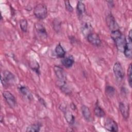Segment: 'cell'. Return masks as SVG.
I'll list each match as a JSON object with an SVG mask.
<instances>
[{"instance_id": "1", "label": "cell", "mask_w": 132, "mask_h": 132, "mask_svg": "<svg viewBox=\"0 0 132 132\" xmlns=\"http://www.w3.org/2000/svg\"><path fill=\"white\" fill-rule=\"evenodd\" d=\"M35 16L39 20H43L47 17V9L44 4H39L34 9Z\"/></svg>"}, {"instance_id": "2", "label": "cell", "mask_w": 132, "mask_h": 132, "mask_svg": "<svg viewBox=\"0 0 132 132\" xmlns=\"http://www.w3.org/2000/svg\"><path fill=\"white\" fill-rule=\"evenodd\" d=\"M54 71L55 74L58 79V86L66 82L67 75L62 68L59 65H55L54 67Z\"/></svg>"}, {"instance_id": "3", "label": "cell", "mask_w": 132, "mask_h": 132, "mask_svg": "<svg viewBox=\"0 0 132 132\" xmlns=\"http://www.w3.org/2000/svg\"><path fill=\"white\" fill-rule=\"evenodd\" d=\"M125 56L131 59L132 57V30L130 29L128 35V39H126V44L123 52Z\"/></svg>"}, {"instance_id": "4", "label": "cell", "mask_w": 132, "mask_h": 132, "mask_svg": "<svg viewBox=\"0 0 132 132\" xmlns=\"http://www.w3.org/2000/svg\"><path fill=\"white\" fill-rule=\"evenodd\" d=\"M113 72L116 79L120 81L122 80L125 76V72L124 69L119 62H116L114 63L113 66Z\"/></svg>"}, {"instance_id": "5", "label": "cell", "mask_w": 132, "mask_h": 132, "mask_svg": "<svg viewBox=\"0 0 132 132\" xmlns=\"http://www.w3.org/2000/svg\"><path fill=\"white\" fill-rule=\"evenodd\" d=\"M3 96L8 106L11 108H14L17 106V102L14 96L8 91H4Z\"/></svg>"}, {"instance_id": "6", "label": "cell", "mask_w": 132, "mask_h": 132, "mask_svg": "<svg viewBox=\"0 0 132 132\" xmlns=\"http://www.w3.org/2000/svg\"><path fill=\"white\" fill-rule=\"evenodd\" d=\"M106 22L110 31L120 29V27L112 13H109L106 17Z\"/></svg>"}, {"instance_id": "7", "label": "cell", "mask_w": 132, "mask_h": 132, "mask_svg": "<svg viewBox=\"0 0 132 132\" xmlns=\"http://www.w3.org/2000/svg\"><path fill=\"white\" fill-rule=\"evenodd\" d=\"M112 40L113 41L117 50L121 52H123L126 42V38L125 36L122 34Z\"/></svg>"}, {"instance_id": "8", "label": "cell", "mask_w": 132, "mask_h": 132, "mask_svg": "<svg viewBox=\"0 0 132 132\" xmlns=\"http://www.w3.org/2000/svg\"><path fill=\"white\" fill-rule=\"evenodd\" d=\"M88 41L94 46L99 47L102 45V40L99 36L96 33L91 32L89 34L87 37Z\"/></svg>"}, {"instance_id": "9", "label": "cell", "mask_w": 132, "mask_h": 132, "mask_svg": "<svg viewBox=\"0 0 132 132\" xmlns=\"http://www.w3.org/2000/svg\"><path fill=\"white\" fill-rule=\"evenodd\" d=\"M104 127L109 131L117 132L118 126L116 121L111 118H107L104 123Z\"/></svg>"}, {"instance_id": "10", "label": "cell", "mask_w": 132, "mask_h": 132, "mask_svg": "<svg viewBox=\"0 0 132 132\" xmlns=\"http://www.w3.org/2000/svg\"><path fill=\"white\" fill-rule=\"evenodd\" d=\"M35 29L40 37L45 39L47 37L46 30L43 24L40 23H36L35 24Z\"/></svg>"}, {"instance_id": "11", "label": "cell", "mask_w": 132, "mask_h": 132, "mask_svg": "<svg viewBox=\"0 0 132 132\" xmlns=\"http://www.w3.org/2000/svg\"><path fill=\"white\" fill-rule=\"evenodd\" d=\"M119 108L120 111L125 120H127L129 116V105H126L123 102H120L119 104Z\"/></svg>"}, {"instance_id": "12", "label": "cell", "mask_w": 132, "mask_h": 132, "mask_svg": "<svg viewBox=\"0 0 132 132\" xmlns=\"http://www.w3.org/2000/svg\"><path fill=\"white\" fill-rule=\"evenodd\" d=\"M62 109L61 110H62L63 113H64V117L67 121V122L70 125H73L75 122V117L72 114V113L67 108L63 107L62 106Z\"/></svg>"}, {"instance_id": "13", "label": "cell", "mask_w": 132, "mask_h": 132, "mask_svg": "<svg viewBox=\"0 0 132 132\" xmlns=\"http://www.w3.org/2000/svg\"><path fill=\"white\" fill-rule=\"evenodd\" d=\"M18 90L19 92L22 96L26 98L28 100H31L32 99V95L31 92L29 89L25 86L19 85L18 86Z\"/></svg>"}, {"instance_id": "14", "label": "cell", "mask_w": 132, "mask_h": 132, "mask_svg": "<svg viewBox=\"0 0 132 132\" xmlns=\"http://www.w3.org/2000/svg\"><path fill=\"white\" fill-rule=\"evenodd\" d=\"M74 62H75V60H74V57L71 55H69L67 57H64L62 58V59L61 60L62 64L64 67L68 69L71 68L73 66V65L74 63Z\"/></svg>"}, {"instance_id": "15", "label": "cell", "mask_w": 132, "mask_h": 132, "mask_svg": "<svg viewBox=\"0 0 132 132\" xmlns=\"http://www.w3.org/2000/svg\"><path fill=\"white\" fill-rule=\"evenodd\" d=\"M81 110L84 119L87 121H90L91 120V113L89 107L86 105H82L81 107Z\"/></svg>"}, {"instance_id": "16", "label": "cell", "mask_w": 132, "mask_h": 132, "mask_svg": "<svg viewBox=\"0 0 132 132\" xmlns=\"http://www.w3.org/2000/svg\"><path fill=\"white\" fill-rule=\"evenodd\" d=\"M3 77L9 84L13 83L15 80V77L14 74L8 70L3 71Z\"/></svg>"}, {"instance_id": "17", "label": "cell", "mask_w": 132, "mask_h": 132, "mask_svg": "<svg viewBox=\"0 0 132 132\" xmlns=\"http://www.w3.org/2000/svg\"><path fill=\"white\" fill-rule=\"evenodd\" d=\"M55 53L57 55V57L59 58H63L65 57L66 52L64 51V48L62 46V45L60 44V43L58 44L55 48Z\"/></svg>"}, {"instance_id": "18", "label": "cell", "mask_w": 132, "mask_h": 132, "mask_svg": "<svg viewBox=\"0 0 132 132\" xmlns=\"http://www.w3.org/2000/svg\"><path fill=\"white\" fill-rule=\"evenodd\" d=\"M76 11L79 16H82L86 12V6L81 1H78L76 5Z\"/></svg>"}, {"instance_id": "19", "label": "cell", "mask_w": 132, "mask_h": 132, "mask_svg": "<svg viewBox=\"0 0 132 132\" xmlns=\"http://www.w3.org/2000/svg\"><path fill=\"white\" fill-rule=\"evenodd\" d=\"M94 112L95 115L98 118H103L105 116V112L104 110L98 104V102L95 103V105L94 109Z\"/></svg>"}, {"instance_id": "20", "label": "cell", "mask_w": 132, "mask_h": 132, "mask_svg": "<svg viewBox=\"0 0 132 132\" xmlns=\"http://www.w3.org/2000/svg\"><path fill=\"white\" fill-rule=\"evenodd\" d=\"M42 124L40 123H37L31 124L27 127L26 132H39L40 130Z\"/></svg>"}, {"instance_id": "21", "label": "cell", "mask_w": 132, "mask_h": 132, "mask_svg": "<svg viewBox=\"0 0 132 132\" xmlns=\"http://www.w3.org/2000/svg\"><path fill=\"white\" fill-rule=\"evenodd\" d=\"M81 30L82 34L87 37L89 34L92 32V27L91 25L88 23H85L82 26Z\"/></svg>"}, {"instance_id": "22", "label": "cell", "mask_w": 132, "mask_h": 132, "mask_svg": "<svg viewBox=\"0 0 132 132\" xmlns=\"http://www.w3.org/2000/svg\"><path fill=\"white\" fill-rule=\"evenodd\" d=\"M29 67L32 71L35 72L37 74H40V65L36 60H32L29 62Z\"/></svg>"}, {"instance_id": "23", "label": "cell", "mask_w": 132, "mask_h": 132, "mask_svg": "<svg viewBox=\"0 0 132 132\" xmlns=\"http://www.w3.org/2000/svg\"><path fill=\"white\" fill-rule=\"evenodd\" d=\"M105 93L108 96L112 97L115 94L116 89L112 86L107 85L105 87Z\"/></svg>"}, {"instance_id": "24", "label": "cell", "mask_w": 132, "mask_h": 132, "mask_svg": "<svg viewBox=\"0 0 132 132\" xmlns=\"http://www.w3.org/2000/svg\"><path fill=\"white\" fill-rule=\"evenodd\" d=\"M20 27L21 30L24 32H26L28 28V22L26 19H23L20 21Z\"/></svg>"}, {"instance_id": "25", "label": "cell", "mask_w": 132, "mask_h": 132, "mask_svg": "<svg viewBox=\"0 0 132 132\" xmlns=\"http://www.w3.org/2000/svg\"><path fill=\"white\" fill-rule=\"evenodd\" d=\"M61 22L58 19L56 18L53 21V29L55 30L56 32H59V31L61 29Z\"/></svg>"}, {"instance_id": "26", "label": "cell", "mask_w": 132, "mask_h": 132, "mask_svg": "<svg viewBox=\"0 0 132 132\" xmlns=\"http://www.w3.org/2000/svg\"><path fill=\"white\" fill-rule=\"evenodd\" d=\"M59 87L60 88L61 91L62 92H63L64 93H65V94L69 95V94H71V91L70 89L69 88L68 85L67 84V82L61 85L60 86H59Z\"/></svg>"}, {"instance_id": "27", "label": "cell", "mask_w": 132, "mask_h": 132, "mask_svg": "<svg viewBox=\"0 0 132 132\" xmlns=\"http://www.w3.org/2000/svg\"><path fill=\"white\" fill-rule=\"evenodd\" d=\"M132 68H131V63H130L128 69H127V77H128V82L129 86L130 88L132 86Z\"/></svg>"}, {"instance_id": "28", "label": "cell", "mask_w": 132, "mask_h": 132, "mask_svg": "<svg viewBox=\"0 0 132 132\" xmlns=\"http://www.w3.org/2000/svg\"><path fill=\"white\" fill-rule=\"evenodd\" d=\"M64 3L65 9L70 12H72L73 11V8L71 5L70 2L69 1H64Z\"/></svg>"}, {"instance_id": "29", "label": "cell", "mask_w": 132, "mask_h": 132, "mask_svg": "<svg viewBox=\"0 0 132 132\" xmlns=\"http://www.w3.org/2000/svg\"><path fill=\"white\" fill-rule=\"evenodd\" d=\"M1 83L3 85V86L4 87H7L9 86V84L7 82V81L4 79V78L3 77V76H1Z\"/></svg>"}, {"instance_id": "30", "label": "cell", "mask_w": 132, "mask_h": 132, "mask_svg": "<svg viewBox=\"0 0 132 132\" xmlns=\"http://www.w3.org/2000/svg\"><path fill=\"white\" fill-rule=\"evenodd\" d=\"M38 100H39V101L41 103V104H42L43 106H44L46 107V103H45V102L44 101V99H43V98H42V97L39 96H38Z\"/></svg>"}, {"instance_id": "31", "label": "cell", "mask_w": 132, "mask_h": 132, "mask_svg": "<svg viewBox=\"0 0 132 132\" xmlns=\"http://www.w3.org/2000/svg\"><path fill=\"white\" fill-rule=\"evenodd\" d=\"M70 106H71V108L73 110H75V109L76 108L75 105L74 104H73V103H72V104H71Z\"/></svg>"}, {"instance_id": "32", "label": "cell", "mask_w": 132, "mask_h": 132, "mask_svg": "<svg viewBox=\"0 0 132 132\" xmlns=\"http://www.w3.org/2000/svg\"><path fill=\"white\" fill-rule=\"evenodd\" d=\"M106 2L108 3H110V4H109V5H110L111 7L114 6V4H113V1H106Z\"/></svg>"}]
</instances>
